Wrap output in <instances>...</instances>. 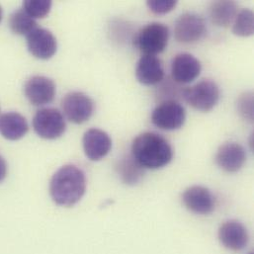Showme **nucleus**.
Listing matches in <instances>:
<instances>
[{"mask_svg":"<svg viewBox=\"0 0 254 254\" xmlns=\"http://www.w3.org/2000/svg\"><path fill=\"white\" fill-rule=\"evenodd\" d=\"M85 173L73 164L61 167L52 177L50 194L53 201L62 207H72L86 191Z\"/></svg>","mask_w":254,"mask_h":254,"instance_id":"f257e3e1","label":"nucleus"},{"mask_svg":"<svg viewBox=\"0 0 254 254\" xmlns=\"http://www.w3.org/2000/svg\"><path fill=\"white\" fill-rule=\"evenodd\" d=\"M131 154L142 168L158 169L170 163L173 158V149L162 135L143 132L133 139Z\"/></svg>","mask_w":254,"mask_h":254,"instance_id":"f03ea898","label":"nucleus"},{"mask_svg":"<svg viewBox=\"0 0 254 254\" xmlns=\"http://www.w3.org/2000/svg\"><path fill=\"white\" fill-rule=\"evenodd\" d=\"M169 29L163 23L152 22L141 28L134 37V46L144 55L162 53L168 44Z\"/></svg>","mask_w":254,"mask_h":254,"instance_id":"7ed1b4c3","label":"nucleus"},{"mask_svg":"<svg viewBox=\"0 0 254 254\" xmlns=\"http://www.w3.org/2000/svg\"><path fill=\"white\" fill-rule=\"evenodd\" d=\"M182 97L194 109L208 112L218 104L221 92L215 81L204 79L192 87L185 88Z\"/></svg>","mask_w":254,"mask_h":254,"instance_id":"20e7f679","label":"nucleus"},{"mask_svg":"<svg viewBox=\"0 0 254 254\" xmlns=\"http://www.w3.org/2000/svg\"><path fill=\"white\" fill-rule=\"evenodd\" d=\"M33 127L40 137L56 139L64 133L66 123L64 115L59 110L44 108L35 114L33 118Z\"/></svg>","mask_w":254,"mask_h":254,"instance_id":"39448f33","label":"nucleus"},{"mask_svg":"<svg viewBox=\"0 0 254 254\" xmlns=\"http://www.w3.org/2000/svg\"><path fill=\"white\" fill-rule=\"evenodd\" d=\"M62 107L66 118L77 125L87 122L94 113L93 100L79 91L67 93L62 101Z\"/></svg>","mask_w":254,"mask_h":254,"instance_id":"423d86ee","label":"nucleus"},{"mask_svg":"<svg viewBox=\"0 0 254 254\" xmlns=\"http://www.w3.org/2000/svg\"><path fill=\"white\" fill-rule=\"evenodd\" d=\"M185 120L186 112L184 107L174 100L161 102L151 114L152 124L165 130L180 128L184 125Z\"/></svg>","mask_w":254,"mask_h":254,"instance_id":"0eeeda50","label":"nucleus"},{"mask_svg":"<svg viewBox=\"0 0 254 254\" xmlns=\"http://www.w3.org/2000/svg\"><path fill=\"white\" fill-rule=\"evenodd\" d=\"M206 33L205 20L194 13L182 14L174 26V37L182 44H193L200 41Z\"/></svg>","mask_w":254,"mask_h":254,"instance_id":"6e6552de","label":"nucleus"},{"mask_svg":"<svg viewBox=\"0 0 254 254\" xmlns=\"http://www.w3.org/2000/svg\"><path fill=\"white\" fill-rule=\"evenodd\" d=\"M57 88L53 79L35 75L30 77L24 85V94L29 102L35 106H43L51 103L56 96Z\"/></svg>","mask_w":254,"mask_h":254,"instance_id":"1a4fd4ad","label":"nucleus"},{"mask_svg":"<svg viewBox=\"0 0 254 254\" xmlns=\"http://www.w3.org/2000/svg\"><path fill=\"white\" fill-rule=\"evenodd\" d=\"M27 47L35 58L49 60L57 53L58 41L51 31L37 27L27 35Z\"/></svg>","mask_w":254,"mask_h":254,"instance_id":"9d476101","label":"nucleus"},{"mask_svg":"<svg viewBox=\"0 0 254 254\" xmlns=\"http://www.w3.org/2000/svg\"><path fill=\"white\" fill-rule=\"evenodd\" d=\"M182 201L190 212L197 215H209L216 207V199L211 191L198 185L187 188L182 195Z\"/></svg>","mask_w":254,"mask_h":254,"instance_id":"9b49d317","label":"nucleus"},{"mask_svg":"<svg viewBox=\"0 0 254 254\" xmlns=\"http://www.w3.org/2000/svg\"><path fill=\"white\" fill-rule=\"evenodd\" d=\"M82 144L86 157L91 161H99L111 151L112 139L106 131L93 127L85 131Z\"/></svg>","mask_w":254,"mask_h":254,"instance_id":"f8f14e48","label":"nucleus"},{"mask_svg":"<svg viewBox=\"0 0 254 254\" xmlns=\"http://www.w3.org/2000/svg\"><path fill=\"white\" fill-rule=\"evenodd\" d=\"M200 61L194 56L182 53L177 55L171 64L172 79L178 84H185L194 81L201 72Z\"/></svg>","mask_w":254,"mask_h":254,"instance_id":"ddd939ff","label":"nucleus"},{"mask_svg":"<svg viewBox=\"0 0 254 254\" xmlns=\"http://www.w3.org/2000/svg\"><path fill=\"white\" fill-rule=\"evenodd\" d=\"M247 152L245 147L238 142L229 141L222 144L216 154V163L226 172H238L245 165Z\"/></svg>","mask_w":254,"mask_h":254,"instance_id":"4468645a","label":"nucleus"},{"mask_svg":"<svg viewBox=\"0 0 254 254\" xmlns=\"http://www.w3.org/2000/svg\"><path fill=\"white\" fill-rule=\"evenodd\" d=\"M219 239L226 249L233 252H241L247 248L250 237L247 228L241 222L231 220L221 226Z\"/></svg>","mask_w":254,"mask_h":254,"instance_id":"2eb2a0df","label":"nucleus"},{"mask_svg":"<svg viewBox=\"0 0 254 254\" xmlns=\"http://www.w3.org/2000/svg\"><path fill=\"white\" fill-rule=\"evenodd\" d=\"M136 79L143 85H155L164 78V70L161 61L150 55H143L135 67Z\"/></svg>","mask_w":254,"mask_h":254,"instance_id":"dca6fc26","label":"nucleus"},{"mask_svg":"<svg viewBox=\"0 0 254 254\" xmlns=\"http://www.w3.org/2000/svg\"><path fill=\"white\" fill-rule=\"evenodd\" d=\"M29 130V125L24 116L18 112H7L0 115V134L9 140L22 138Z\"/></svg>","mask_w":254,"mask_h":254,"instance_id":"f3484780","label":"nucleus"},{"mask_svg":"<svg viewBox=\"0 0 254 254\" xmlns=\"http://www.w3.org/2000/svg\"><path fill=\"white\" fill-rule=\"evenodd\" d=\"M238 13L239 6L235 1H216L210 6L211 20L219 27H229L235 21Z\"/></svg>","mask_w":254,"mask_h":254,"instance_id":"a211bd4d","label":"nucleus"},{"mask_svg":"<svg viewBox=\"0 0 254 254\" xmlns=\"http://www.w3.org/2000/svg\"><path fill=\"white\" fill-rule=\"evenodd\" d=\"M9 27L14 34L27 36L37 28V22L23 9H18L10 15Z\"/></svg>","mask_w":254,"mask_h":254,"instance_id":"6ab92c4d","label":"nucleus"},{"mask_svg":"<svg viewBox=\"0 0 254 254\" xmlns=\"http://www.w3.org/2000/svg\"><path fill=\"white\" fill-rule=\"evenodd\" d=\"M118 172L126 184H136L143 174L142 167L134 160L132 156L122 158L118 165Z\"/></svg>","mask_w":254,"mask_h":254,"instance_id":"aec40b11","label":"nucleus"},{"mask_svg":"<svg viewBox=\"0 0 254 254\" xmlns=\"http://www.w3.org/2000/svg\"><path fill=\"white\" fill-rule=\"evenodd\" d=\"M233 32L240 37H250L254 33V14L251 9L240 11L234 21Z\"/></svg>","mask_w":254,"mask_h":254,"instance_id":"412c9836","label":"nucleus"},{"mask_svg":"<svg viewBox=\"0 0 254 254\" xmlns=\"http://www.w3.org/2000/svg\"><path fill=\"white\" fill-rule=\"evenodd\" d=\"M52 8L50 0H26L23 2V10L33 19L47 17Z\"/></svg>","mask_w":254,"mask_h":254,"instance_id":"4be33fe9","label":"nucleus"},{"mask_svg":"<svg viewBox=\"0 0 254 254\" xmlns=\"http://www.w3.org/2000/svg\"><path fill=\"white\" fill-rule=\"evenodd\" d=\"M239 114L247 121L253 123L254 120V93L245 92L243 93L237 103Z\"/></svg>","mask_w":254,"mask_h":254,"instance_id":"5701e85b","label":"nucleus"},{"mask_svg":"<svg viewBox=\"0 0 254 254\" xmlns=\"http://www.w3.org/2000/svg\"><path fill=\"white\" fill-rule=\"evenodd\" d=\"M177 4L174 0H149L146 2L148 9L157 15H162L172 11Z\"/></svg>","mask_w":254,"mask_h":254,"instance_id":"b1692460","label":"nucleus"},{"mask_svg":"<svg viewBox=\"0 0 254 254\" xmlns=\"http://www.w3.org/2000/svg\"><path fill=\"white\" fill-rule=\"evenodd\" d=\"M7 171H8V166H7V162L4 159V157H2L0 155V183L6 178L7 176Z\"/></svg>","mask_w":254,"mask_h":254,"instance_id":"393cba45","label":"nucleus"},{"mask_svg":"<svg viewBox=\"0 0 254 254\" xmlns=\"http://www.w3.org/2000/svg\"><path fill=\"white\" fill-rule=\"evenodd\" d=\"M2 17H3V10H2V7L0 6V22L2 21Z\"/></svg>","mask_w":254,"mask_h":254,"instance_id":"a878e982","label":"nucleus"}]
</instances>
